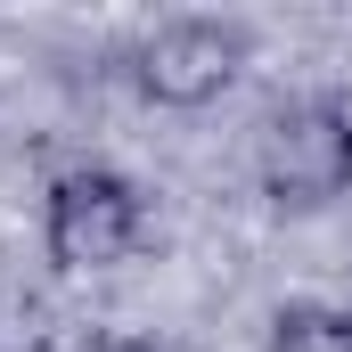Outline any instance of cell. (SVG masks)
I'll return each mask as SVG.
<instances>
[{
    "mask_svg": "<svg viewBox=\"0 0 352 352\" xmlns=\"http://www.w3.org/2000/svg\"><path fill=\"white\" fill-rule=\"evenodd\" d=\"M254 173L263 197L287 213H320L352 188V115L336 98H303V107H278L263 123V148H254Z\"/></svg>",
    "mask_w": 352,
    "mask_h": 352,
    "instance_id": "6da1fadb",
    "label": "cell"
},
{
    "mask_svg": "<svg viewBox=\"0 0 352 352\" xmlns=\"http://www.w3.org/2000/svg\"><path fill=\"white\" fill-rule=\"evenodd\" d=\"M41 238H50V263L58 270H115L131 246H140V197H131V180L66 173L58 188H50Z\"/></svg>",
    "mask_w": 352,
    "mask_h": 352,
    "instance_id": "7a4b0ae2",
    "label": "cell"
},
{
    "mask_svg": "<svg viewBox=\"0 0 352 352\" xmlns=\"http://www.w3.org/2000/svg\"><path fill=\"white\" fill-rule=\"evenodd\" d=\"M270 352H352V320L295 303V311H278V320H270Z\"/></svg>",
    "mask_w": 352,
    "mask_h": 352,
    "instance_id": "277c9868",
    "label": "cell"
},
{
    "mask_svg": "<svg viewBox=\"0 0 352 352\" xmlns=\"http://www.w3.org/2000/svg\"><path fill=\"white\" fill-rule=\"evenodd\" d=\"M238 66H246V41H238L230 25L180 16V25H164V33L140 50V90H148L156 107H205V98H221V90L238 82Z\"/></svg>",
    "mask_w": 352,
    "mask_h": 352,
    "instance_id": "3957f363",
    "label": "cell"
}]
</instances>
